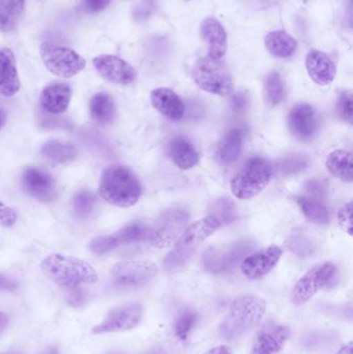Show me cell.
I'll list each match as a JSON object with an SVG mask.
<instances>
[{"instance_id": "obj_1", "label": "cell", "mask_w": 353, "mask_h": 354, "mask_svg": "<svg viewBox=\"0 0 353 354\" xmlns=\"http://www.w3.org/2000/svg\"><path fill=\"white\" fill-rule=\"evenodd\" d=\"M267 301L257 295H242L234 299L220 324L219 332L226 340L240 338L256 328L265 317Z\"/></svg>"}, {"instance_id": "obj_2", "label": "cell", "mask_w": 353, "mask_h": 354, "mask_svg": "<svg viewBox=\"0 0 353 354\" xmlns=\"http://www.w3.org/2000/svg\"><path fill=\"white\" fill-rule=\"evenodd\" d=\"M41 270L47 278L66 289L99 281L97 270L88 262L64 254H50L44 258Z\"/></svg>"}, {"instance_id": "obj_3", "label": "cell", "mask_w": 353, "mask_h": 354, "mask_svg": "<svg viewBox=\"0 0 353 354\" xmlns=\"http://www.w3.org/2000/svg\"><path fill=\"white\" fill-rule=\"evenodd\" d=\"M220 227L221 224L211 216H205L187 227L176 241L174 249L164 259V270L174 272L184 268L196 253L201 243L211 236Z\"/></svg>"}, {"instance_id": "obj_4", "label": "cell", "mask_w": 353, "mask_h": 354, "mask_svg": "<svg viewBox=\"0 0 353 354\" xmlns=\"http://www.w3.org/2000/svg\"><path fill=\"white\" fill-rule=\"evenodd\" d=\"M141 185L135 174L122 166L106 169L99 185V195L112 205L131 207L140 199Z\"/></svg>"}, {"instance_id": "obj_5", "label": "cell", "mask_w": 353, "mask_h": 354, "mask_svg": "<svg viewBox=\"0 0 353 354\" xmlns=\"http://www.w3.org/2000/svg\"><path fill=\"white\" fill-rule=\"evenodd\" d=\"M273 171L267 160L260 157L251 158L232 179V194L242 200L255 197L267 187Z\"/></svg>"}, {"instance_id": "obj_6", "label": "cell", "mask_w": 353, "mask_h": 354, "mask_svg": "<svg viewBox=\"0 0 353 354\" xmlns=\"http://www.w3.org/2000/svg\"><path fill=\"white\" fill-rule=\"evenodd\" d=\"M193 78L202 91L220 97H228L234 91L233 79L221 59L204 57L199 59L193 68Z\"/></svg>"}, {"instance_id": "obj_7", "label": "cell", "mask_w": 353, "mask_h": 354, "mask_svg": "<svg viewBox=\"0 0 353 354\" xmlns=\"http://www.w3.org/2000/svg\"><path fill=\"white\" fill-rule=\"evenodd\" d=\"M39 54L46 68L59 78H72L86 66V60L80 54L64 46L46 41L39 47Z\"/></svg>"}, {"instance_id": "obj_8", "label": "cell", "mask_w": 353, "mask_h": 354, "mask_svg": "<svg viewBox=\"0 0 353 354\" xmlns=\"http://www.w3.org/2000/svg\"><path fill=\"white\" fill-rule=\"evenodd\" d=\"M159 272L157 264L145 260L117 262L111 268L112 283L120 288L132 289L144 286Z\"/></svg>"}, {"instance_id": "obj_9", "label": "cell", "mask_w": 353, "mask_h": 354, "mask_svg": "<svg viewBox=\"0 0 353 354\" xmlns=\"http://www.w3.org/2000/svg\"><path fill=\"white\" fill-rule=\"evenodd\" d=\"M253 241L249 239L236 241L223 247L209 250L203 256V268L213 274H222L233 270L240 260L252 251Z\"/></svg>"}, {"instance_id": "obj_10", "label": "cell", "mask_w": 353, "mask_h": 354, "mask_svg": "<svg viewBox=\"0 0 353 354\" xmlns=\"http://www.w3.org/2000/svg\"><path fill=\"white\" fill-rule=\"evenodd\" d=\"M189 214L184 210L178 208L167 210L162 214L155 228L149 231V243L155 249L171 247L187 228Z\"/></svg>"}, {"instance_id": "obj_11", "label": "cell", "mask_w": 353, "mask_h": 354, "mask_svg": "<svg viewBox=\"0 0 353 354\" xmlns=\"http://www.w3.org/2000/svg\"><path fill=\"white\" fill-rule=\"evenodd\" d=\"M144 315V308L140 303L131 301L112 308L107 315L91 332L95 335L126 332L139 326Z\"/></svg>"}, {"instance_id": "obj_12", "label": "cell", "mask_w": 353, "mask_h": 354, "mask_svg": "<svg viewBox=\"0 0 353 354\" xmlns=\"http://www.w3.org/2000/svg\"><path fill=\"white\" fill-rule=\"evenodd\" d=\"M337 268L332 262L315 266L300 279L292 293L294 305L302 306L310 301L319 290L327 286L334 278Z\"/></svg>"}, {"instance_id": "obj_13", "label": "cell", "mask_w": 353, "mask_h": 354, "mask_svg": "<svg viewBox=\"0 0 353 354\" xmlns=\"http://www.w3.org/2000/svg\"><path fill=\"white\" fill-rule=\"evenodd\" d=\"M149 230L140 224H131L116 231L113 234L95 237L90 243L91 251L97 255H104L120 245L140 243L149 237Z\"/></svg>"}, {"instance_id": "obj_14", "label": "cell", "mask_w": 353, "mask_h": 354, "mask_svg": "<svg viewBox=\"0 0 353 354\" xmlns=\"http://www.w3.org/2000/svg\"><path fill=\"white\" fill-rule=\"evenodd\" d=\"M93 64L104 79L114 84L128 85L134 82L137 77L135 68L115 55L102 54L93 58Z\"/></svg>"}, {"instance_id": "obj_15", "label": "cell", "mask_w": 353, "mask_h": 354, "mask_svg": "<svg viewBox=\"0 0 353 354\" xmlns=\"http://www.w3.org/2000/svg\"><path fill=\"white\" fill-rule=\"evenodd\" d=\"M282 249L278 245H271L257 253L249 255L242 262V274L250 280H257L271 272L282 257Z\"/></svg>"}, {"instance_id": "obj_16", "label": "cell", "mask_w": 353, "mask_h": 354, "mask_svg": "<svg viewBox=\"0 0 353 354\" xmlns=\"http://www.w3.org/2000/svg\"><path fill=\"white\" fill-rule=\"evenodd\" d=\"M22 187L28 195L39 201L51 202L57 196L53 177L39 168L29 167L23 171Z\"/></svg>"}, {"instance_id": "obj_17", "label": "cell", "mask_w": 353, "mask_h": 354, "mask_svg": "<svg viewBox=\"0 0 353 354\" xmlns=\"http://www.w3.org/2000/svg\"><path fill=\"white\" fill-rule=\"evenodd\" d=\"M292 337V330L281 324H267L257 335L251 354H278Z\"/></svg>"}, {"instance_id": "obj_18", "label": "cell", "mask_w": 353, "mask_h": 354, "mask_svg": "<svg viewBox=\"0 0 353 354\" xmlns=\"http://www.w3.org/2000/svg\"><path fill=\"white\" fill-rule=\"evenodd\" d=\"M288 126L296 138L310 140L318 132V116L312 106L307 103L298 104L290 111Z\"/></svg>"}, {"instance_id": "obj_19", "label": "cell", "mask_w": 353, "mask_h": 354, "mask_svg": "<svg viewBox=\"0 0 353 354\" xmlns=\"http://www.w3.org/2000/svg\"><path fill=\"white\" fill-rule=\"evenodd\" d=\"M73 91L66 83H53L41 91L39 97L41 107L46 112L54 115L64 113L70 107Z\"/></svg>"}, {"instance_id": "obj_20", "label": "cell", "mask_w": 353, "mask_h": 354, "mask_svg": "<svg viewBox=\"0 0 353 354\" xmlns=\"http://www.w3.org/2000/svg\"><path fill=\"white\" fill-rule=\"evenodd\" d=\"M20 88L14 52L10 48H2L0 50V95L6 97H14Z\"/></svg>"}, {"instance_id": "obj_21", "label": "cell", "mask_w": 353, "mask_h": 354, "mask_svg": "<svg viewBox=\"0 0 353 354\" xmlns=\"http://www.w3.org/2000/svg\"><path fill=\"white\" fill-rule=\"evenodd\" d=\"M306 68L309 76L318 85H329L333 82L337 73L335 62L323 52L311 50L306 57Z\"/></svg>"}, {"instance_id": "obj_22", "label": "cell", "mask_w": 353, "mask_h": 354, "mask_svg": "<svg viewBox=\"0 0 353 354\" xmlns=\"http://www.w3.org/2000/svg\"><path fill=\"white\" fill-rule=\"evenodd\" d=\"M151 105L162 115L172 122H178L184 118V104L173 91L165 87L151 91Z\"/></svg>"}, {"instance_id": "obj_23", "label": "cell", "mask_w": 353, "mask_h": 354, "mask_svg": "<svg viewBox=\"0 0 353 354\" xmlns=\"http://www.w3.org/2000/svg\"><path fill=\"white\" fill-rule=\"evenodd\" d=\"M200 31L209 45V57L221 59L227 51V35L223 25L217 19L209 17L201 23Z\"/></svg>"}, {"instance_id": "obj_24", "label": "cell", "mask_w": 353, "mask_h": 354, "mask_svg": "<svg viewBox=\"0 0 353 354\" xmlns=\"http://www.w3.org/2000/svg\"><path fill=\"white\" fill-rule=\"evenodd\" d=\"M168 153L176 167L189 170L195 167L199 162V155L194 145L184 137H176L170 141Z\"/></svg>"}, {"instance_id": "obj_25", "label": "cell", "mask_w": 353, "mask_h": 354, "mask_svg": "<svg viewBox=\"0 0 353 354\" xmlns=\"http://www.w3.org/2000/svg\"><path fill=\"white\" fill-rule=\"evenodd\" d=\"M244 143V133L240 129H232L226 133L218 145L217 160L222 165H230L240 158Z\"/></svg>"}, {"instance_id": "obj_26", "label": "cell", "mask_w": 353, "mask_h": 354, "mask_svg": "<svg viewBox=\"0 0 353 354\" xmlns=\"http://www.w3.org/2000/svg\"><path fill=\"white\" fill-rule=\"evenodd\" d=\"M265 47L276 57L287 58L298 49L296 39L284 31H271L265 37Z\"/></svg>"}, {"instance_id": "obj_27", "label": "cell", "mask_w": 353, "mask_h": 354, "mask_svg": "<svg viewBox=\"0 0 353 354\" xmlns=\"http://www.w3.org/2000/svg\"><path fill=\"white\" fill-rule=\"evenodd\" d=\"M89 111L97 124H108L115 118V104L109 93H95L90 100Z\"/></svg>"}, {"instance_id": "obj_28", "label": "cell", "mask_w": 353, "mask_h": 354, "mask_svg": "<svg viewBox=\"0 0 353 354\" xmlns=\"http://www.w3.org/2000/svg\"><path fill=\"white\" fill-rule=\"evenodd\" d=\"M26 0H0V32L10 33L16 28Z\"/></svg>"}, {"instance_id": "obj_29", "label": "cell", "mask_w": 353, "mask_h": 354, "mask_svg": "<svg viewBox=\"0 0 353 354\" xmlns=\"http://www.w3.org/2000/svg\"><path fill=\"white\" fill-rule=\"evenodd\" d=\"M327 168L334 176L345 183L352 181V155L350 151H338L330 153L327 159Z\"/></svg>"}, {"instance_id": "obj_30", "label": "cell", "mask_w": 353, "mask_h": 354, "mask_svg": "<svg viewBox=\"0 0 353 354\" xmlns=\"http://www.w3.org/2000/svg\"><path fill=\"white\" fill-rule=\"evenodd\" d=\"M41 155L56 164L68 163L74 161L78 156V149L70 143L51 140L46 142L41 149Z\"/></svg>"}, {"instance_id": "obj_31", "label": "cell", "mask_w": 353, "mask_h": 354, "mask_svg": "<svg viewBox=\"0 0 353 354\" xmlns=\"http://www.w3.org/2000/svg\"><path fill=\"white\" fill-rule=\"evenodd\" d=\"M296 202L298 207L309 221L323 226L329 224L331 220L329 209L318 199L311 197H298Z\"/></svg>"}, {"instance_id": "obj_32", "label": "cell", "mask_w": 353, "mask_h": 354, "mask_svg": "<svg viewBox=\"0 0 353 354\" xmlns=\"http://www.w3.org/2000/svg\"><path fill=\"white\" fill-rule=\"evenodd\" d=\"M209 216L216 218L221 226L230 224L238 218V208L229 198H219L211 203L209 207Z\"/></svg>"}, {"instance_id": "obj_33", "label": "cell", "mask_w": 353, "mask_h": 354, "mask_svg": "<svg viewBox=\"0 0 353 354\" xmlns=\"http://www.w3.org/2000/svg\"><path fill=\"white\" fill-rule=\"evenodd\" d=\"M198 322V313L192 309H184L178 314L173 324L176 338L187 341Z\"/></svg>"}, {"instance_id": "obj_34", "label": "cell", "mask_w": 353, "mask_h": 354, "mask_svg": "<svg viewBox=\"0 0 353 354\" xmlns=\"http://www.w3.org/2000/svg\"><path fill=\"white\" fill-rule=\"evenodd\" d=\"M265 88V97L271 105H280L285 99V83L279 73L273 72L267 77Z\"/></svg>"}, {"instance_id": "obj_35", "label": "cell", "mask_w": 353, "mask_h": 354, "mask_svg": "<svg viewBox=\"0 0 353 354\" xmlns=\"http://www.w3.org/2000/svg\"><path fill=\"white\" fill-rule=\"evenodd\" d=\"M97 204L95 196L87 189L78 192L73 198V209L78 218H88L93 214Z\"/></svg>"}, {"instance_id": "obj_36", "label": "cell", "mask_w": 353, "mask_h": 354, "mask_svg": "<svg viewBox=\"0 0 353 354\" xmlns=\"http://www.w3.org/2000/svg\"><path fill=\"white\" fill-rule=\"evenodd\" d=\"M288 247L300 257L311 255L314 251V243L304 233H296L288 239Z\"/></svg>"}, {"instance_id": "obj_37", "label": "cell", "mask_w": 353, "mask_h": 354, "mask_svg": "<svg viewBox=\"0 0 353 354\" xmlns=\"http://www.w3.org/2000/svg\"><path fill=\"white\" fill-rule=\"evenodd\" d=\"M307 167H308V161L302 156H292L286 158L285 160H282L278 164V170L281 171L283 176L298 174Z\"/></svg>"}, {"instance_id": "obj_38", "label": "cell", "mask_w": 353, "mask_h": 354, "mask_svg": "<svg viewBox=\"0 0 353 354\" xmlns=\"http://www.w3.org/2000/svg\"><path fill=\"white\" fill-rule=\"evenodd\" d=\"M338 114L342 120L350 124L353 122V97L350 91H344L340 95L337 103Z\"/></svg>"}, {"instance_id": "obj_39", "label": "cell", "mask_w": 353, "mask_h": 354, "mask_svg": "<svg viewBox=\"0 0 353 354\" xmlns=\"http://www.w3.org/2000/svg\"><path fill=\"white\" fill-rule=\"evenodd\" d=\"M66 301L73 308H80L85 305L87 292L81 286L70 287L66 289Z\"/></svg>"}, {"instance_id": "obj_40", "label": "cell", "mask_w": 353, "mask_h": 354, "mask_svg": "<svg viewBox=\"0 0 353 354\" xmlns=\"http://www.w3.org/2000/svg\"><path fill=\"white\" fill-rule=\"evenodd\" d=\"M17 216L16 210L12 206L6 204L3 200L0 199V225L4 227H12L16 224Z\"/></svg>"}, {"instance_id": "obj_41", "label": "cell", "mask_w": 353, "mask_h": 354, "mask_svg": "<svg viewBox=\"0 0 353 354\" xmlns=\"http://www.w3.org/2000/svg\"><path fill=\"white\" fill-rule=\"evenodd\" d=\"M338 221L340 226L348 234H352V203L345 204L338 212Z\"/></svg>"}, {"instance_id": "obj_42", "label": "cell", "mask_w": 353, "mask_h": 354, "mask_svg": "<svg viewBox=\"0 0 353 354\" xmlns=\"http://www.w3.org/2000/svg\"><path fill=\"white\" fill-rule=\"evenodd\" d=\"M112 0H81V8L88 14H97L108 8Z\"/></svg>"}, {"instance_id": "obj_43", "label": "cell", "mask_w": 353, "mask_h": 354, "mask_svg": "<svg viewBox=\"0 0 353 354\" xmlns=\"http://www.w3.org/2000/svg\"><path fill=\"white\" fill-rule=\"evenodd\" d=\"M306 189L307 192L312 195V198H315V199H321V198L325 197V193H327L325 185L317 179L309 181L306 185Z\"/></svg>"}, {"instance_id": "obj_44", "label": "cell", "mask_w": 353, "mask_h": 354, "mask_svg": "<svg viewBox=\"0 0 353 354\" xmlns=\"http://www.w3.org/2000/svg\"><path fill=\"white\" fill-rule=\"evenodd\" d=\"M247 105V97L244 95V93H238L236 97H233V101H232V106H233V109L236 111H240V110L244 109Z\"/></svg>"}, {"instance_id": "obj_45", "label": "cell", "mask_w": 353, "mask_h": 354, "mask_svg": "<svg viewBox=\"0 0 353 354\" xmlns=\"http://www.w3.org/2000/svg\"><path fill=\"white\" fill-rule=\"evenodd\" d=\"M17 289V283L4 276H0V291H12Z\"/></svg>"}, {"instance_id": "obj_46", "label": "cell", "mask_w": 353, "mask_h": 354, "mask_svg": "<svg viewBox=\"0 0 353 354\" xmlns=\"http://www.w3.org/2000/svg\"><path fill=\"white\" fill-rule=\"evenodd\" d=\"M204 354H234V353L227 345H220V346L209 349V351Z\"/></svg>"}, {"instance_id": "obj_47", "label": "cell", "mask_w": 353, "mask_h": 354, "mask_svg": "<svg viewBox=\"0 0 353 354\" xmlns=\"http://www.w3.org/2000/svg\"><path fill=\"white\" fill-rule=\"evenodd\" d=\"M8 322H10V317H8V314L0 311V334L6 330Z\"/></svg>"}, {"instance_id": "obj_48", "label": "cell", "mask_w": 353, "mask_h": 354, "mask_svg": "<svg viewBox=\"0 0 353 354\" xmlns=\"http://www.w3.org/2000/svg\"><path fill=\"white\" fill-rule=\"evenodd\" d=\"M337 354H353V344L352 342L347 343L343 345L341 348L338 351Z\"/></svg>"}, {"instance_id": "obj_49", "label": "cell", "mask_w": 353, "mask_h": 354, "mask_svg": "<svg viewBox=\"0 0 353 354\" xmlns=\"http://www.w3.org/2000/svg\"><path fill=\"white\" fill-rule=\"evenodd\" d=\"M39 354H59V349L56 346H49Z\"/></svg>"}, {"instance_id": "obj_50", "label": "cell", "mask_w": 353, "mask_h": 354, "mask_svg": "<svg viewBox=\"0 0 353 354\" xmlns=\"http://www.w3.org/2000/svg\"><path fill=\"white\" fill-rule=\"evenodd\" d=\"M6 112H4L3 109H1V108H0V129H1L2 127L4 126V124H6Z\"/></svg>"}, {"instance_id": "obj_51", "label": "cell", "mask_w": 353, "mask_h": 354, "mask_svg": "<svg viewBox=\"0 0 353 354\" xmlns=\"http://www.w3.org/2000/svg\"><path fill=\"white\" fill-rule=\"evenodd\" d=\"M109 354H122V353H109Z\"/></svg>"}, {"instance_id": "obj_52", "label": "cell", "mask_w": 353, "mask_h": 354, "mask_svg": "<svg viewBox=\"0 0 353 354\" xmlns=\"http://www.w3.org/2000/svg\"><path fill=\"white\" fill-rule=\"evenodd\" d=\"M6 354H17V353H6Z\"/></svg>"}]
</instances>
